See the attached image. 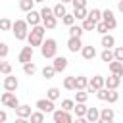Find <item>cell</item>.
Masks as SVG:
<instances>
[{"instance_id": "5bb4252c", "label": "cell", "mask_w": 123, "mask_h": 123, "mask_svg": "<svg viewBox=\"0 0 123 123\" xmlns=\"http://www.w3.org/2000/svg\"><path fill=\"white\" fill-rule=\"evenodd\" d=\"M119 85H121V77H117V75H110V77L106 79V83H104V88H108V90H117Z\"/></svg>"}, {"instance_id": "816d5d0a", "label": "cell", "mask_w": 123, "mask_h": 123, "mask_svg": "<svg viewBox=\"0 0 123 123\" xmlns=\"http://www.w3.org/2000/svg\"><path fill=\"white\" fill-rule=\"evenodd\" d=\"M96 123H113V121H104V119H98Z\"/></svg>"}, {"instance_id": "277c9868", "label": "cell", "mask_w": 123, "mask_h": 123, "mask_svg": "<svg viewBox=\"0 0 123 123\" xmlns=\"http://www.w3.org/2000/svg\"><path fill=\"white\" fill-rule=\"evenodd\" d=\"M12 33L17 40H25L27 35H29V25L25 23V19H15L13 25H12Z\"/></svg>"}, {"instance_id": "52a82bcc", "label": "cell", "mask_w": 123, "mask_h": 123, "mask_svg": "<svg viewBox=\"0 0 123 123\" xmlns=\"http://www.w3.org/2000/svg\"><path fill=\"white\" fill-rule=\"evenodd\" d=\"M37 111H42V113H54L56 111V106H54V102H50V100H46V98H40V100H37Z\"/></svg>"}, {"instance_id": "5b68a950", "label": "cell", "mask_w": 123, "mask_h": 123, "mask_svg": "<svg viewBox=\"0 0 123 123\" xmlns=\"http://www.w3.org/2000/svg\"><path fill=\"white\" fill-rule=\"evenodd\" d=\"M104 83H106V77L102 75H94L92 79H88V86H86V92H98L100 88H104Z\"/></svg>"}, {"instance_id": "8992f818", "label": "cell", "mask_w": 123, "mask_h": 123, "mask_svg": "<svg viewBox=\"0 0 123 123\" xmlns=\"http://www.w3.org/2000/svg\"><path fill=\"white\" fill-rule=\"evenodd\" d=\"M102 23L108 27V31H113V29L117 27V19H115V15H113V12H111L110 8L102 12Z\"/></svg>"}, {"instance_id": "d4e9b609", "label": "cell", "mask_w": 123, "mask_h": 123, "mask_svg": "<svg viewBox=\"0 0 123 123\" xmlns=\"http://www.w3.org/2000/svg\"><path fill=\"white\" fill-rule=\"evenodd\" d=\"M83 27L81 25H73V27H69V38H81L83 37Z\"/></svg>"}, {"instance_id": "74e56055", "label": "cell", "mask_w": 123, "mask_h": 123, "mask_svg": "<svg viewBox=\"0 0 123 123\" xmlns=\"http://www.w3.org/2000/svg\"><path fill=\"white\" fill-rule=\"evenodd\" d=\"M12 25H13V21H10L8 17L0 19V31H12Z\"/></svg>"}, {"instance_id": "d6986e66", "label": "cell", "mask_w": 123, "mask_h": 123, "mask_svg": "<svg viewBox=\"0 0 123 123\" xmlns=\"http://www.w3.org/2000/svg\"><path fill=\"white\" fill-rule=\"evenodd\" d=\"M85 119H86L88 123H96V121L100 119V110H98V108H88Z\"/></svg>"}, {"instance_id": "f6af8a7d", "label": "cell", "mask_w": 123, "mask_h": 123, "mask_svg": "<svg viewBox=\"0 0 123 123\" xmlns=\"http://www.w3.org/2000/svg\"><path fill=\"white\" fill-rule=\"evenodd\" d=\"M8 52H10L8 44H6V42H0V60H2V58H6V56H8Z\"/></svg>"}, {"instance_id": "b9f144b4", "label": "cell", "mask_w": 123, "mask_h": 123, "mask_svg": "<svg viewBox=\"0 0 123 123\" xmlns=\"http://www.w3.org/2000/svg\"><path fill=\"white\" fill-rule=\"evenodd\" d=\"M62 23L67 25V27H73V25H75V17H73V13H65V17L62 19Z\"/></svg>"}, {"instance_id": "e575fe53", "label": "cell", "mask_w": 123, "mask_h": 123, "mask_svg": "<svg viewBox=\"0 0 123 123\" xmlns=\"http://www.w3.org/2000/svg\"><path fill=\"white\" fill-rule=\"evenodd\" d=\"M81 27H83V31H94V29H96V23H94L90 17H86V19L83 21V25H81Z\"/></svg>"}, {"instance_id": "1f68e13d", "label": "cell", "mask_w": 123, "mask_h": 123, "mask_svg": "<svg viewBox=\"0 0 123 123\" xmlns=\"http://www.w3.org/2000/svg\"><path fill=\"white\" fill-rule=\"evenodd\" d=\"M75 108V100H69V98H65V100H62V111H71Z\"/></svg>"}, {"instance_id": "4316f807", "label": "cell", "mask_w": 123, "mask_h": 123, "mask_svg": "<svg viewBox=\"0 0 123 123\" xmlns=\"http://www.w3.org/2000/svg\"><path fill=\"white\" fill-rule=\"evenodd\" d=\"M86 17H90L94 23H100L102 21V10H98V8H92L90 12H88V15Z\"/></svg>"}, {"instance_id": "2e32d148", "label": "cell", "mask_w": 123, "mask_h": 123, "mask_svg": "<svg viewBox=\"0 0 123 123\" xmlns=\"http://www.w3.org/2000/svg\"><path fill=\"white\" fill-rule=\"evenodd\" d=\"M100 44L104 46V50H111L113 46H115V38H113V35H104L102 38H100Z\"/></svg>"}, {"instance_id": "f35d334b", "label": "cell", "mask_w": 123, "mask_h": 123, "mask_svg": "<svg viewBox=\"0 0 123 123\" xmlns=\"http://www.w3.org/2000/svg\"><path fill=\"white\" fill-rule=\"evenodd\" d=\"M113 60L119 62V63H123V46H115L113 48Z\"/></svg>"}, {"instance_id": "c3c4849f", "label": "cell", "mask_w": 123, "mask_h": 123, "mask_svg": "<svg viewBox=\"0 0 123 123\" xmlns=\"http://www.w3.org/2000/svg\"><path fill=\"white\" fill-rule=\"evenodd\" d=\"M73 123H88L85 117H77V119H73Z\"/></svg>"}, {"instance_id": "7dc6e473", "label": "cell", "mask_w": 123, "mask_h": 123, "mask_svg": "<svg viewBox=\"0 0 123 123\" xmlns=\"http://www.w3.org/2000/svg\"><path fill=\"white\" fill-rule=\"evenodd\" d=\"M6 121H8V113L4 110H0V123H6Z\"/></svg>"}, {"instance_id": "f546056e", "label": "cell", "mask_w": 123, "mask_h": 123, "mask_svg": "<svg viewBox=\"0 0 123 123\" xmlns=\"http://www.w3.org/2000/svg\"><path fill=\"white\" fill-rule=\"evenodd\" d=\"M100 60L106 62V63H111L113 62V50H102L100 52Z\"/></svg>"}, {"instance_id": "681fc988", "label": "cell", "mask_w": 123, "mask_h": 123, "mask_svg": "<svg viewBox=\"0 0 123 123\" xmlns=\"http://www.w3.org/2000/svg\"><path fill=\"white\" fill-rule=\"evenodd\" d=\"M13 123H29V119H21V117H15Z\"/></svg>"}, {"instance_id": "8fae6325", "label": "cell", "mask_w": 123, "mask_h": 123, "mask_svg": "<svg viewBox=\"0 0 123 123\" xmlns=\"http://www.w3.org/2000/svg\"><path fill=\"white\" fill-rule=\"evenodd\" d=\"M17 86H19V81H17V77H13V75H8V77L4 79V90H6V92H13V94H15Z\"/></svg>"}, {"instance_id": "484cf974", "label": "cell", "mask_w": 123, "mask_h": 123, "mask_svg": "<svg viewBox=\"0 0 123 123\" xmlns=\"http://www.w3.org/2000/svg\"><path fill=\"white\" fill-rule=\"evenodd\" d=\"M19 8H21L25 13H29V12L35 10V0H21V2H19Z\"/></svg>"}, {"instance_id": "603a6c76", "label": "cell", "mask_w": 123, "mask_h": 123, "mask_svg": "<svg viewBox=\"0 0 123 123\" xmlns=\"http://www.w3.org/2000/svg\"><path fill=\"white\" fill-rule=\"evenodd\" d=\"M60 96H62V92H60L58 86H50V88L46 90V100H50V102H56Z\"/></svg>"}, {"instance_id": "9c48e42d", "label": "cell", "mask_w": 123, "mask_h": 123, "mask_svg": "<svg viewBox=\"0 0 123 123\" xmlns=\"http://www.w3.org/2000/svg\"><path fill=\"white\" fill-rule=\"evenodd\" d=\"M33 54H35V50L31 48V46H23L21 48V52H19V56H17V62L19 63H31L33 62Z\"/></svg>"}, {"instance_id": "ffe728a7", "label": "cell", "mask_w": 123, "mask_h": 123, "mask_svg": "<svg viewBox=\"0 0 123 123\" xmlns=\"http://www.w3.org/2000/svg\"><path fill=\"white\" fill-rule=\"evenodd\" d=\"M52 13H54V17H56V19H63V17H65V13H67L65 4H56V6L52 8Z\"/></svg>"}, {"instance_id": "8d00e7d4", "label": "cell", "mask_w": 123, "mask_h": 123, "mask_svg": "<svg viewBox=\"0 0 123 123\" xmlns=\"http://www.w3.org/2000/svg\"><path fill=\"white\" fill-rule=\"evenodd\" d=\"M0 73L2 75H12V63H8V62H0Z\"/></svg>"}, {"instance_id": "4dcf8cb0", "label": "cell", "mask_w": 123, "mask_h": 123, "mask_svg": "<svg viewBox=\"0 0 123 123\" xmlns=\"http://www.w3.org/2000/svg\"><path fill=\"white\" fill-rule=\"evenodd\" d=\"M29 123H44V113L42 111H33L29 117Z\"/></svg>"}, {"instance_id": "9a60e30c", "label": "cell", "mask_w": 123, "mask_h": 123, "mask_svg": "<svg viewBox=\"0 0 123 123\" xmlns=\"http://www.w3.org/2000/svg\"><path fill=\"white\" fill-rule=\"evenodd\" d=\"M31 106H27V104H19V108L15 110V115L17 117H21V119H29L31 117Z\"/></svg>"}, {"instance_id": "d6a6232c", "label": "cell", "mask_w": 123, "mask_h": 123, "mask_svg": "<svg viewBox=\"0 0 123 123\" xmlns=\"http://www.w3.org/2000/svg\"><path fill=\"white\" fill-rule=\"evenodd\" d=\"M86 15H88V10L85 8V10H75L73 12V17H75V21L79 19V21H85L86 19Z\"/></svg>"}, {"instance_id": "cb8c5ba5", "label": "cell", "mask_w": 123, "mask_h": 123, "mask_svg": "<svg viewBox=\"0 0 123 123\" xmlns=\"http://www.w3.org/2000/svg\"><path fill=\"white\" fill-rule=\"evenodd\" d=\"M113 115H115V111L111 108H102L100 110V119H104V121H113Z\"/></svg>"}, {"instance_id": "f5cc1de1", "label": "cell", "mask_w": 123, "mask_h": 123, "mask_svg": "<svg viewBox=\"0 0 123 123\" xmlns=\"http://www.w3.org/2000/svg\"><path fill=\"white\" fill-rule=\"evenodd\" d=\"M0 62H2V60H0Z\"/></svg>"}, {"instance_id": "6da1fadb", "label": "cell", "mask_w": 123, "mask_h": 123, "mask_svg": "<svg viewBox=\"0 0 123 123\" xmlns=\"http://www.w3.org/2000/svg\"><path fill=\"white\" fill-rule=\"evenodd\" d=\"M44 27L42 25H37V27H31L29 35H27V40H29V46L35 48V46H42L44 42Z\"/></svg>"}, {"instance_id": "7402d4cb", "label": "cell", "mask_w": 123, "mask_h": 123, "mask_svg": "<svg viewBox=\"0 0 123 123\" xmlns=\"http://www.w3.org/2000/svg\"><path fill=\"white\" fill-rule=\"evenodd\" d=\"M108 67H110V71H111V75H117V77H123V63H119V62H111V63H108Z\"/></svg>"}, {"instance_id": "836d02e7", "label": "cell", "mask_w": 123, "mask_h": 123, "mask_svg": "<svg viewBox=\"0 0 123 123\" xmlns=\"http://www.w3.org/2000/svg\"><path fill=\"white\" fill-rule=\"evenodd\" d=\"M63 88H65V90H75V77H73V75L63 79Z\"/></svg>"}, {"instance_id": "ab89813d", "label": "cell", "mask_w": 123, "mask_h": 123, "mask_svg": "<svg viewBox=\"0 0 123 123\" xmlns=\"http://www.w3.org/2000/svg\"><path fill=\"white\" fill-rule=\"evenodd\" d=\"M54 75H56V71H54V67H52V65H44V67H42V77L52 79Z\"/></svg>"}, {"instance_id": "ee69618b", "label": "cell", "mask_w": 123, "mask_h": 123, "mask_svg": "<svg viewBox=\"0 0 123 123\" xmlns=\"http://www.w3.org/2000/svg\"><path fill=\"white\" fill-rule=\"evenodd\" d=\"M94 31H98L102 37H104V35H108V27H106L102 21H100V23H96V29H94Z\"/></svg>"}, {"instance_id": "60d3db41", "label": "cell", "mask_w": 123, "mask_h": 123, "mask_svg": "<svg viewBox=\"0 0 123 123\" xmlns=\"http://www.w3.org/2000/svg\"><path fill=\"white\" fill-rule=\"evenodd\" d=\"M117 100H119V92H117V90H108V98H106V102L115 104Z\"/></svg>"}, {"instance_id": "4fadbf2b", "label": "cell", "mask_w": 123, "mask_h": 123, "mask_svg": "<svg viewBox=\"0 0 123 123\" xmlns=\"http://www.w3.org/2000/svg\"><path fill=\"white\" fill-rule=\"evenodd\" d=\"M52 67H54L56 73H62V71L67 67V58H63V56H56L54 62H52Z\"/></svg>"}, {"instance_id": "bcb514c9", "label": "cell", "mask_w": 123, "mask_h": 123, "mask_svg": "<svg viewBox=\"0 0 123 123\" xmlns=\"http://www.w3.org/2000/svg\"><path fill=\"white\" fill-rule=\"evenodd\" d=\"M96 98H98V100H106V98H108V88H100V90L96 92Z\"/></svg>"}, {"instance_id": "7bdbcfd3", "label": "cell", "mask_w": 123, "mask_h": 123, "mask_svg": "<svg viewBox=\"0 0 123 123\" xmlns=\"http://www.w3.org/2000/svg\"><path fill=\"white\" fill-rule=\"evenodd\" d=\"M71 6H73V10H85L86 8V0H73Z\"/></svg>"}, {"instance_id": "7c38bea8", "label": "cell", "mask_w": 123, "mask_h": 123, "mask_svg": "<svg viewBox=\"0 0 123 123\" xmlns=\"http://www.w3.org/2000/svg\"><path fill=\"white\" fill-rule=\"evenodd\" d=\"M25 23H27V25H31V27L42 25V21H40V13H38L37 10H33V12H29V13H25Z\"/></svg>"}, {"instance_id": "e0dca14e", "label": "cell", "mask_w": 123, "mask_h": 123, "mask_svg": "<svg viewBox=\"0 0 123 123\" xmlns=\"http://www.w3.org/2000/svg\"><path fill=\"white\" fill-rule=\"evenodd\" d=\"M81 48H83L81 38H69V40H67V50H69V52L77 54V52H81Z\"/></svg>"}, {"instance_id": "83f0119b", "label": "cell", "mask_w": 123, "mask_h": 123, "mask_svg": "<svg viewBox=\"0 0 123 123\" xmlns=\"http://www.w3.org/2000/svg\"><path fill=\"white\" fill-rule=\"evenodd\" d=\"M88 100V92L86 90H77L75 92V104H85Z\"/></svg>"}, {"instance_id": "44dd1931", "label": "cell", "mask_w": 123, "mask_h": 123, "mask_svg": "<svg viewBox=\"0 0 123 123\" xmlns=\"http://www.w3.org/2000/svg\"><path fill=\"white\" fill-rule=\"evenodd\" d=\"M86 86H88V79H86L85 75L75 77V92H77V90H86Z\"/></svg>"}, {"instance_id": "30bf717a", "label": "cell", "mask_w": 123, "mask_h": 123, "mask_svg": "<svg viewBox=\"0 0 123 123\" xmlns=\"http://www.w3.org/2000/svg\"><path fill=\"white\" fill-rule=\"evenodd\" d=\"M52 119H54V123H73V117H71V113H67V111H62V110H56V111L52 113Z\"/></svg>"}, {"instance_id": "d590c367", "label": "cell", "mask_w": 123, "mask_h": 123, "mask_svg": "<svg viewBox=\"0 0 123 123\" xmlns=\"http://www.w3.org/2000/svg\"><path fill=\"white\" fill-rule=\"evenodd\" d=\"M23 73H25V75H31V77H33V75L37 73V65H35L33 62H31V63H25V65H23Z\"/></svg>"}, {"instance_id": "7a4b0ae2", "label": "cell", "mask_w": 123, "mask_h": 123, "mask_svg": "<svg viewBox=\"0 0 123 123\" xmlns=\"http://www.w3.org/2000/svg\"><path fill=\"white\" fill-rule=\"evenodd\" d=\"M38 13H40V21H42V27H44V29H56V25H58V19L54 17V13H52V8H48V6H42Z\"/></svg>"}, {"instance_id": "f1b7e54d", "label": "cell", "mask_w": 123, "mask_h": 123, "mask_svg": "<svg viewBox=\"0 0 123 123\" xmlns=\"http://www.w3.org/2000/svg\"><path fill=\"white\" fill-rule=\"evenodd\" d=\"M86 110H88L86 104H75V108H73V111H75L77 117H85L86 115Z\"/></svg>"}, {"instance_id": "3957f363", "label": "cell", "mask_w": 123, "mask_h": 123, "mask_svg": "<svg viewBox=\"0 0 123 123\" xmlns=\"http://www.w3.org/2000/svg\"><path fill=\"white\" fill-rule=\"evenodd\" d=\"M40 54H42V58H46V60L56 58V56H58V42H56V38H46V40L42 42V46H40Z\"/></svg>"}, {"instance_id": "f907efd6", "label": "cell", "mask_w": 123, "mask_h": 123, "mask_svg": "<svg viewBox=\"0 0 123 123\" xmlns=\"http://www.w3.org/2000/svg\"><path fill=\"white\" fill-rule=\"evenodd\" d=\"M117 10L123 13V0H119V2H117Z\"/></svg>"}, {"instance_id": "ba28073f", "label": "cell", "mask_w": 123, "mask_h": 123, "mask_svg": "<svg viewBox=\"0 0 123 123\" xmlns=\"http://www.w3.org/2000/svg\"><path fill=\"white\" fill-rule=\"evenodd\" d=\"M0 100H2V104H4L6 108H13V110L19 108V100H17V96H15L13 92H4Z\"/></svg>"}, {"instance_id": "ac0fdd59", "label": "cell", "mask_w": 123, "mask_h": 123, "mask_svg": "<svg viewBox=\"0 0 123 123\" xmlns=\"http://www.w3.org/2000/svg\"><path fill=\"white\" fill-rule=\"evenodd\" d=\"M96 54H98V52H96V48H94L92 44H90V46H83V48H81V56H83L85 60H94V58H96Z\"/></svg>"}]
</instances>
